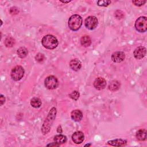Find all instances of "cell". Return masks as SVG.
Wrapping results in <instances>:
<instances>
[{
	"instance_id": "6da1fadb",
	"label": "cell",
	"mask_w": 147,
	"mask_h": 147,
	"mask_svg": "<svg viewBox=\"0 0 147 147\" xmlns=\"http://www.w3.org/2000/svg\"><path fill=\"white\" fill-rule=\"evenodd\" d=\"M56 109L55 107H52L49 111L47 117L42 125L41 131L43 134H46L49 132L52 123L56 118Z\"/></svg>"
},
{
	"instance_id": "7a4b0ae2",
	"label": "cell",
	"mask_w": 147,
	"mask_h": 147,
	"mask_svg": "<svg viewBox=\"0 0 147 147\" xmlns=\"http://www.w3.org/2000/svg\"><path fill=\"white\" fill-rule=\"evenodd\" d=\"M42 46L48 49H53L58 45V41L56 37L48 34L44 36L41 40Z\"/></svg>"
},
{
	"instance_id": "3957f363",
	"label": "cell",
	"mask_w": 147,
	"mask_h": 147,
	"mask_svg": "<svg viewBox=\"0 0 147 147\" xmlns=\"http://www.w3.org/2000/svg\"><path fill=\"white\" fill-rule=\"evenodd\" d=\"M68 25L69 28L73 31L79 30L82 25V18L81 16L78 14L71 16L68 20Z\"/></svg>"
},
{
	"instance_id": "277c9868",
	"label": "cell",
	"mask_w": 147,
	"mask_h": 147,
	"mask_svg": "<svg viewBox=\"0 0 147 147\" xmlns=\"http://www.w3.org/2000/svg\"><path fill=\"white\" fill-rule=\"evenodd\" d=\"M136 29L141 33H143L147 30V18L146 17L141 16L138 17L134 24Z\"/></svg>"
},
{
	"instance_id": "5b68a950",
	"label": "cell",
	"mask_w": 147,
	"mask_h": 147,
	"mask_svg": "<svg viewBox=\"0 0 147 147\" xmlns=\"http://www.w3.org/2000/svg\"><path fill=\"white\" fill-rule=\"evenodd\" d=\"M24 69L20 65H17L14 67L11 71V77L13 80L15 81H18L22 79L24 75Z\"/></svg>"
},
{
	"instance_id": "8992f818",
	"label": "cell",
	"mask_w": 147,
	"mask_h": 147,
	"mask_svg": "<svg viewBox=\"0 0 147 147\" xmlns=\"http://www.w3.org/2000/svg\"><path fill=\"white\" fill-rule=\"evenodd\" d=\"M44 84L48 89L53 90L57 87L59 85V82L55 76L53 75H50L45 78L44 80Z\"/></svg>"
},
{
	"instance_id": "52a82bcc",
	"label": "cell",
	"mask_w": 147,
	"mask_h": 147,
	"mask_svg": "<svg viewBox=\"0 0 147 147\" xmlns=\"http://www.w3.org/2000/svg\"><path fill=\"white\" fill-rule=\"evenodd\" d=\"M98 21L97 18L93 16L87 17L84 21L85 26L90 30H93L95 29L98 25Z\"/></svg>"
},
{
	"instance_id": "ba28073f",
	"label": "cell",
	"mask_w": 147,
	"mask_h": 147,
	"mask_svg": "<svg viewBox=\"0 0 147 147\" xmlns=\"http://www.w3.org/2000/svg\"><path fill=\"white\" fill-rule=\"evenodd\" d=\"M146 49L144 47H138L136 48V49L134 51L133 55L136 59H141L143 57H145L146 55Z\"/></svg>"
},
{
	"instance_id": "9c48e42d",
	"label": "cell",
	"mask_w": 147,
	"mask_h": 147,
	"mask_svg": "<svg viewBox=\"0 0 147 147\" xmlns=\"http://www.w3.org/2000/svg\"><path fill=\"white\" fill-rule=\"evenodd\" d=\"M111 60L114 63H120L125 58V55L123 52L117 51L112 53L111 56Z\"/></svg>"
},
{
	"instance_id": "30bf717a",
	"label": "cell",
	"mask_w": 147,
	"mask_h": 147,
	"mask_svg": "<svg viewBox=\"0 0 147 147\" xmlns=\"http://www.w3.org/2000/svg\"><path fill=\"white\" fill-rule=\"evenodd\" d=\"M84 139V134L80 131H77L73 133L72 135V140L74 143L79 144L83 142Z\"/></svg>"
},
{
	"instance_id": "8fae6325",
	"label": "cell",
	"mask_w": 147,
	"mask_h": 147,
	"mask_svg": "<svg viewBox=\"0 0 147 147\" xmlns=\"http://www.w3.org/2000/svg\"><path fill=\"white\" fill-rule=\"evenodd\" d=\"M94 86L96 89L101 90L105 88L106 86V82L103 78H98L95 80L94 82Z\"/></svg>"
},
{
	"instance_id": "7c38bea8",
	"label": "cell",
	"mask_w": 147,
	"mask_h": 147,
	"mask_svg": "<svg viewBox=\"0 0 147 147\" xmlns=\"http://www.w3.org/2000/svg\"><path fill=\"white\" fill-rule=\"evenodd\" d=\"M107 144L111 146H125L127 144V141L126 140L123 139H115L109 141L107 142Z\"/></svg>"
},
{
	"instance_id": "4fadbf2b",
	"label": "cell",
	"mask_w": 147,
	"mask_h": 147,
	"mask_svg": "<svg viewBox=\"0 0 147 147\" xmlns=\"http://www.w3.org/2000/svg\"><path fill=\"white\" fill-rule=\"evenodd\" d=\"M69 66L72 70L77 71L80 69L82 67V63L79 59H74L70 61Z\"/></svg>"
},
{
	"instance_id": "5bb4252c",
	"label": "cell",
	"mask_w": 147,
	"mask_h": 147,
	"mask_svg": "<svg viewBox=\"0 0 147 147\" xmlns=\"http://www.w3.org/2000/svg\"><path fill=\"white\" fill-rule=\"evenodd\" d=\"M71 117L74 121L76 122H79L82 119L83 114L82 111L79 110H74L71 112Z\"/></svg>"
},
{
	"instance_id": "9a60e30c",
	"label": "cell",
	"mask_w": 147,
	"mask_h": 147,
	"mask_svg": "<svg viewBox=\"0 0 147 147\" xmlns=\"http://www.w3.org/2000/svg\"><path fill=\"white\" fill-rule=\"evenodd\" d=\"M67 140V137L65 136L60 134L56 135L53 138L54 142H55L56 143H57L59 145L64 144L65 142H66Z\"/></svg>"
},
{
	"instance_id": "2e32d148",
	"label": "cell",
	"mask_w": 147,
	"mask_h": 147,
	"mask_svg": "<svg viewBox=\"0 0 147 147\" xmlns=\"http://www.w3.org/2000/svg\"><path fill=\"white\" fill-rule=\"evenodd\" d=\"M120 87V83L116 80H113L110 82L108 86L109 90H110L111 91H115L118 90Z\"/></svg>"
},
{
	"instance_id": "e0dca14e",
	"label": "cell",
	"mask_w": 147,
	"mask_h": 147,
	"mask_svg": "<svg viewBox=\"0 0 147 147\" xmlns=\"http://www.w3.org/2000/svg\"><path fill=\"white\" fill-rule=\"evenodd\" d=\"M136 137L139 141H145L146 139V130L140 129L136 133Z\"/></svg>"
},
{
	"instance_id": "ac0fdd59",
	"label": "cell",
	"mask_w": 147,
	"mask_h": 147,
	"mask_svg": "<svg viewBox=\"0 0 147 147\" xmlns=\"http://www.w3.org/2000/svg\"><path fill=\"white\" fill-rule=\"evenodd\" d=\"M81 45L84 47H89L91 44V40L88 36H83L80 38Z\"/></svg>"
},
{
	"instance_id": "d6986e66",
	"label": "cell",
	"mask_w": 147,
	"mask_h": 147,
	"mask_svg": "<svg viewBox=\"0 0 147 147\" xmlns=\"http://www.w3.org/2000/svg\"><path fill=\"white\" fill-rule=\"evenodd\" d=\"M17 55L20 58H24L26 56V55L28 53V50L25 47H20L17 50Z\"/></svg>"
},
{
	"instance_id": "ffe728a7",
	"label": "cell",
	"mask_w": 147,
	"mask_h": 147,
	"mask_svg": "<svg viewBox=\"0 0 147 147\" xmlns=\"http://www.w3.org/2000/svg\"><path fill=\"white\" fill-rule=\"evenodd\" d=\"M30 105L34 108H38L41 106V101L39 98H33L30 100Z\"/></svg>"
},
{
	"instance_id": "44dd1931",
	"label": "cell",
	"mask_w": 147,
	"mask_h": 147,
	"mask_svg": "<svg viewBox=\"0 0 147 147\" xmlns=\"http://www.w3.org/2000/svg\"><path fill=\"white\" fill-rule=\"evenodd\" d=\"M15 44V40L11 37H7L5 40V45L7 47H11Z\"/></svg>"
},
{
	"instance_id": "7402d4cb",
	"label": "cell",
	"mask_w": 147,
	"mask_h": 147,
	"mask_svg": "<svg viewBox=\"0 0 147 147\" xmlns=\"http://www.w3.org/2000/svg\"><path fill=\"white\" fill-rule=\"evenodd\" d=\"M79 96H80L79 92H78L77 91H74L71 94H69V96L71 99H72L74 100H75L78 99V98H79Z\"/></svg>"
},
{
	"instance_id": "603a6c76",
	"label": "cell",
	"mask_w": 147,
	"mask_h": 147,
	"mask_svg": "<svg viewBox=\"0 0 147 147\" xmlns=\"http://www.w3.org/2000/svg\"><path fill=\"white\" fill-rule=\"evenodd\" d=\"M111 3V1H98L97 2V5L99 6H107Z\"/></svg>"
},
{
	"instance_id": "cb8c5ba5",
	"label": "cell",
	"mask_w": 147,
	"mask_h": 147,
	"mask_svg": "<svg viewBox=\"0 0 147 147\" xmlns=\"http://www.w3.org/2000/svg\"><path fill=\"white\" fill-rule=\"evenodd\" d=\"M45 59V57H44V54L42 53H38L36 55V56H35V59L37 61L39 62V63H41L42 61H44Z\"/></svg>"
},
{
	"instance_id": "d4e9b609",
	"label": "cell",
	"mask_w": 147,
	"mask_h": 147,
	"mask_svg": "<svg viewBox=\"0 0 147 147\" xmlns=\"http://www.w3.org/2000/svg\"><path fill=\"white\" fill-rule=\"evenodd\" d=\"M115 16L117 19H122L124 17V13L119 10H117L115 12Z\"/></svg>"
},
{
	"instance_id": "484cf974",
	"label": "cell",
	"mask_w": 147,
	"mask_h": 147,
	"mask_svg": "<svg viewBox=\"0 0 147 147\" xmlns=\"http://www.w3.org/2000/svg\"><path fill=\"white\" fill-rule=\"evenodd\" d=\"M132 3L137 6H141L146 3V1H132Z\"/></svg>"
},
{
	"instance_id": "4316f807",
	"label": "cell",
	"mask_w": 147,
	"mask_h": 147,
	"mask_svg": "<svg viewBox=\"0 0 147 147\" xmlns=\"http://www.w3.org/2000/svg\"><path fill=\"white\" fill-rule=\"evenodd\" d=\"M10 13L12 14H17V13L19 12V11H18V10L17 9V7H11V8L10 9Z\"/></svg>"
},
{
	"instance_id": "83f0119b",
	"label": "cell",
	"mask_w": 147,
	"mask_h": 147,
	"mask_svg": "<svg viewBox=\"0 0 147 147\" xmlns=\"http://www.w3.org/2000/svg\"><path fill=\"white\" fill-rule=\"evenodd\" d=\"M5 97L3 96V95H0V102H1V106L3 105V104L5 103Z\"/></svg>"
},
{
	"instance_id": "f1b7e54d",
	"label": "cell",
	"mask_w": 147,
	"mask_h": 147,
	"mask_svg": "<svg viewBox=\"0 0 147 147\" xmlns=\"http://www.w3.org/2000/svg\"><path fill=\"white\" fill-rule=\"evenodd\" d=\"M62 131H63V130H62V129H61V126H60V125H59V126H58V127H57V132L58 133H62Z\"/></svg>"
},
{
	"instance_id": "f546056e",
	"label": "cell",
	"mask_w": 147,
	"mask_h": 147,
	"mask_svg": "<svg viewBox=\"0 0 147 147\" xmlns=\"http://www.w3.org/2000/svg\"><path fill=\"white\" fill-rule=\"evenodd\" d=\"M60 145L57 144V143H56L55 142H54V144H48L47 146H59Z\"/></svg>"
},
{
	"instance_id": "4dcf8cb0",
	"label": "cell",
	"mask_w": 147,
	"mask_h": 147,
	"mask_svg": "<svg viewBox=\"0 0 147 147\" xmlns=\"http://www.w3.org/2000/svg\"><path fill=\"white\" fill-rule=\"evenodd\" d=\"M60 1L61 2H63V3H69V2H71V1Z\"/></svg>"
},
{
	"instance_id": "1f68e13d",
	"label": "cell",
	"mask_w": 147,
	"mask_h": 147,
	"mask_svg": "<svg viewBox=\"0 0 147 147\" xmlns=\"http://www.w3.org/2000/svg\"><path fill=\"white\" fill-rule=\"evenodd\" d=\"M91 145V144H86V145H85L84 146H90Z\"/></svg>"
}]
</instances>
